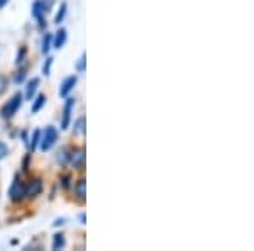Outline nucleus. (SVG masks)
Returning <instances> with one entry per match:
<instances>
[{
  "label": "nucleus",
  "mask_w": 254,
  "mask_h": 251,
  "mask_svg": "<svg viewBox=\"0 0 254 251\" xmlns=\"http://www.w3.org/2000/svg\"><path fill=\"white\" fill-rule=\"evenodd\" d=\"M22 100H24L22 93H15V95L12 97L10 100H7V104L2 107V117L3 119L14 117V114L19 110V107H20V104H22Z\"/></svg>",
  "instance_id": "obj_1"
},
{
  "label": "nucleus",
  "mask_w": 254,
  "mask_h": 251,
  "mask_svg": "<svg viewBox=\"0 0 254 251\" xmlns=\"http://www.w3.org/2000/svg\"><path fill=\"white\" fill-rule=\"evenodd\" d=\"M56 141H58V131H56V127L53 126H48L46 131H44L43 138H41V150L43 151H49L53 146L56 145Z\"/></svg>",
  "instance_id": "obj_2"
},
{
  "label": "nucleus",
  "mask_w": 254,
  "mask_h": 251,
  "mask_svg": "<svg viewBox=\"0 0 254 251\" xmlns=\"http://www.w3.org/2000/svg\"><path fill=\"white\" fill-rule=\"evenodd\" d=\"M24 195H26V185L22 183V180H20L17 175L9 188V197L12 202H20V200L24 199Z\"/></svg>",
  "instance_id": "obj_3"
},
{
  "label": "nucleus",
  "mask_w": 254,
  "mask_h": 251,
  "mask_svg": "<svg viewBox=\"0 0 254 251\" xmlns=\"http://www.w3.org/2000/svg\"><path fill=\"white\" fill-rule=\"evenodd\" d=\"M73 165V168H76V170H83L85 168V150L83 148H76V150L71 151V155H69V162Z\"/></svg>",
  "instance_id": "obj_4"
},
{
  "label": "nucleus",
  "mask_w": 254,
  "mask_h": 251,
  "mask_svg": "<svg viewBox=\"0 0 254 251\" xmlns=\"http://www.w3.org/2000/svg\"><path fill=\"white\" fill-rule=\"evenodd\" d=\"M73 107H75V98H66V104H64V109H63V117H61V129H63V131L69 127Z\"/></svg>",
  "instance_id": "obj_5"
},
{
  "label": "nucleus",
  "mask_w": 254,
  "mask_h": 251,
  "mask_svg": "<svg viewBox=\"0 0 254 251\" xmlns=\"http://www.w3.org/2000/svg\"><path fill=\"white\" fill-rule=\"evenodd\" d=\"M48 9H49V5L46 2H43V0H36V2L32 3V15H34V19L38 20L41 26L44 24V12Z\"/></svg>",
  "instance_id": "obj_6"
},
{
  "label": "nucleus",
  "mask_w": 254,
  "mask_h": 251,
  "mask_svg": "<svg viewBox=\"0 0 254 251\" xmlns=\"http://www.w3.org/2000/svg\"><path fill=\"white\" fill-rule=\"evenodd\" d=\"M41 192H43V180L41 178H32L29 185H26V195L29 197V199L38 197Z\"/></svg>",
  "instance_id": "obj_7"
},
{
  "label": "nucleus",
  "mask_w": 254,
  "mask_h": 251,
  "mask_svg": "<svg viewBox=\"0 0 254 251\" xmlns=\"http://www.w3.org/2000/svg\"><path fill=\"white\" fill-rule=\"evenodd\" d=\"M76 82H78V78H76V77H68L60 87V97H68V93L75 88Z\"/></svg>",
  "instance_id": "obj_8"
},
{
  "label": "nucleus",
  "mask_w": 254,
  "mask_h": 251,
  "mask_svg": "<svg viewBox=\"0 0 254 251\" xmlns=\"http://www.w3.org/2000/svg\"><path fill=\"white\" fill-rule=\"evenodd\" d=\"M66 38H68L66 31H64V29H60L58 32H56L55 39H53V46H55L56 49L63 48V46H64V43H66Z\"/></svg>",
  "instance_id": "obj_9"
},
{
  "label": "nucleus",
  "mask_w": 254,
  "mask_h": 251,
  "mask_svg": "<svg viewBox=\"0 0 254 251\" xmlns=\"http://www.w3.org/2000/svg\"><path fill=\"white\" fill-rule=\"evenodd\" d=\"M85 187H87V183H85V178H80L78 182L75 183V195L78 197L80 200H85V195H87V192H85Z\"/></svg>",
  "instance_id": "obj_10"
},
{
  "label": "nucleus",
  "mask_w": 254,
  "mask_h": 251,
  "mask_svg": "<svg viewBox=\"0 0 254 251\" xmlns=\"http://www.w3.org/2000/svg\"><path fill=\"white\" fill-rule=\"evenodd\" d=\"M38 85H39V78H32V80L27 84V90H26V97L29 98H34V93L38 90Z\"/></svg>",
  "instance_id": "obj_11"
},
{
  "label": "nucleus",
  "mask_w": 254,
  "mask_h": 251,
  "mask_svg": "<svg viewBox=\"0 0 254 251\" xmlns=\"http://www.w3.org/2000/svg\"><path fill=\"white\" fill-rule=\"evenodd\" d=\"M64 245H66V240H64L63 234H55V238H53V250H63Z\"/></svg>",
  "instance_id": "obj_12"
},
{
  "label": "nucleus",
  "mask_w": 254,
  "mask_h": 251,
  "mask_svg": "<svg viewBox=\"0 0 254 251\" xmlns=\"http://www.w3.org/2000/svg\"><path fill=\"white\" fill-rule=\"evenodd\" d=\"M46 104V97L41 93V95L36 97V102L32 104V114H36V112H39L41 109H43V105Z\"/></svg>",
  "instance_id": "obj_13"
},
{
  "label": "nucleus",
  "mask_w": 254,
  "mask_h": 251,
  "mask_svg": "<svg viewBox=\"0 0 254 251\" xmlns=\"http://www.w3.org/2000/svg\"><path fill=\"white\" fill-rule=\"evenodd\" d=\"M51 46H53V36L49 34H44V38H43V53L44 55H48V51L51 49Z\"/></svg>",
  "instance_id": "obj_14"
},
{
  "label": "nucleus",
  "mask_w": 254,
  "mask_h": 251,
  "mask_svg": "<svg viewBox=\"0 0 254 251\" xmlns=\"http://www.w3.org/2000/svg\"><path fill=\"white\" fill-rule=\"evenodd\" d=\"M39 141H41V131L36 129L34 133H32V138H31V145H29L31 151H36V148H38Z\"/></svg>",
  "instance_id": "obj_15"
},
{
  "label": "nucleus",
  "mask_w": 254,
  "mask_h": 251,
  "mask_svg": "<svg viewBox=\"0 0 254 251\" xmlns=\"http://www.w3.org/2000/svg\"><path fill=\"white\" fill-rule=\"evenodd\" d=\"M75 134H83L85 133V117H80L78 121L75 122V129H73Z\"/></svg>",
  "instance_id": "obj_16"
},
{
  "label": "nucleus",
  "mask_w": 254,
  "mask_h": 251,
  "mask_svg": "<svg viewBox=\"0 0 254 251\" xmlns=\"http://www.w3.org/2000/svg\"><path fill=\"white\" fill-rule=\"evenodd\" d=\"M66 3H61V7H60V10H58V14H56V19H55V22L56 24H61V20L64 19V15H66Z\"/></svg>",
  "instance_id": "obj_17"
},
{
  "label": "nucleus",
  "mask_w": 254,
  "mask_h": 251,
  "mask_svg": "<svg viewBox=\"0 0 254 251\" xmlns=\"http://www.w3.org/2000/svg\"><path fill=\"white\" fill-rule=\"evenodd\" d=\"M68 162H69L68 150H66V148H63V150H61L60 153H58V163H61V165H66Z\"/></svg>",
  "instance_id": "obj_18"
},
{
  "label": "nucleus",
  "mask_w": 254,
  "mask_h": 251,
  "mask_svg": "<svg viewBox=\"0 0 254 251\" xmlns=\"http://www.w3.org/2000/svg\"><path fill=\"white\" fill-rule=\"evenodd\" d=\"M26 77H27V70H26V68H22V70H19V72H17V75H15L14 82L19 85V84H22V82L26 80Z\"/></svg>",
  "instance_id": "obj_19"
},
{
  "label": "nucleus",
  "mask_w": 254,
  "mask_h": 251,
  "mask_svg": "<svg viewBox=\"0 0 254 251\" xmlns=\"http://www.w3.org/2000/svg\"><path fill=\"white\" fill-rule=\"evenodd\" d=\"M60 182H61V187H63L64 190H68V188H69V182H71V176H69V175H63L60 178Z\"/></svg>",
  "instance_id": "obj_20"
},
{
  "label": "nucleus",
  "mask_w": 254,
  "mask_h": 251,
  "mask_svg": "<svg viewBox=\"0 0 254 251\" xmlns=\"http://www.w3.org/2000/svg\"><path fill=\"white\" fill-rule=\"evenodd\" d=\"M26 53H27V48L26 46H22L19 49V55H17V60H15V63L20 65L24 61V58H26Z\"/></svg>",
  "instance_id": "obj_21"
},
{
  "label": "nucleus",
  "mask_w": 254,
  "mask_h": 251,
  "mask_svg": "<svg viewBox=\"0 0 254 251\" xmlns=\"http://www.w3.org/2000/svg\"><path fill=\"white\" fill-rule=\"evenodd\" d=\"M51 65H53V58H49L48 56V60H46V63H44V67H43V73L44 75H49V72H51Z\"/></svg>",
  "instance_id": "obj_22"
},
{
  "label": "nucleus",
  "mask_w": 254,
  "mask_h": 251,
  "mask_svg": "<svg viewBox=\"0 0 254 251\" xmlns=\"http://www.w3.org/2000/svg\"><path fill=\"white\" fill-rule=\"evenodd\" d=\"M7 153H9V148H7L5 143L0 141V160H3L7 156Z\"/></svg>",
  "instance_id": "obj_23"
},
{
  "label": "nucleus",
  "mask_w": 254,
  "mask_h": 251,
  "mask_svg": "<svg viewBox=\"0 0 254 251\" xmlns=\"http://www.w3.org/2000/svg\"><path fill=\"white\" fill-rule=\"evenodd\" d=\"M85 61H87V58H85V55H83V56L80 58L78 65H76V70H78L80 73H83V72H85Z\"/></svg>",
  "instance_id": "obj_24"
},
{
  "label": "nucleus",
  "mask_w": 254,
  "mask_h": 251,
  "mask_svg": "<svg viewBox=\"0 0 254 251\" xmlns=\"http://www.w3.org/2000/svg\"><path fill=\"white\" fill-rule=\"evenodd\" d=\"M5 87H7V78H3V77H0V93L5 90Z\"/></svg>",
  "instance_id": "obj_25"
},
{
  "label": "nucleus",
  "mask_w": 254,
  "mask_h": 251,
  "mask_svg": "<svg viewBox=\"0 0 254 251\" xmlns=\"http://www.w3.org/2000/svg\"><path fill=\"white\" fill-rule=\"evenodd\" d=\"M24 170H29V156H27V158L26 160H24Z\"/></svg>",
  "instance_id": "obj_26"
},
{
  "label": "nucleus",
  "mask_w": 254,
  "mask_h": 251,
  "mask_svg": "<svg viewBox=\"0 0 254 251\" xmlns=\"http://www.w3.org/2000/svg\"><path fill=\"white\" fill-rule=\"evenodd\" d=\"M80 221H81V224H85V214H80Z\"/></svg>",
  "instance_id": "obj_27"
},
{
  "label": "nucleus",
  "mask_w": 254,
  "mask_h": 251,
  "mask_svg": "<svg viewBox=\"0 0 254 251\" xmlns=\"http://www.w3.org/2000/svg\"><path fill=\"white\" fill-rule=\"evenodd\" d=\"M5 3H7V0H0V9H2V7L5 5Z\"/></svg>",
  "instance_id": "obj_28"
}]
</instances>
